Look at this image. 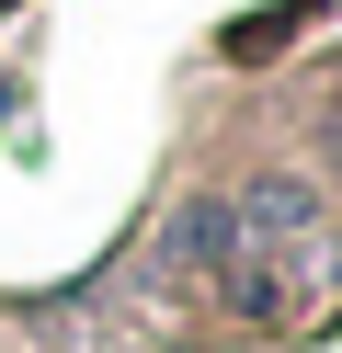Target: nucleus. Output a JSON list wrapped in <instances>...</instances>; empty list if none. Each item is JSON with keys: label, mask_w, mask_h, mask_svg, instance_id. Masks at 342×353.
I'll list each match as a JSON object with an SVG mask.
<instances>
[{"label": "nucleus", "mask_w": 342, "mask_h": 353, "mask_svg": "<svg viewBox=\"0 0 342 353\" xmlns=\"http://www.w3.org/2000/svg\"><path fill=\"white\" fill-rule=\"evenodd\" d=\"M149 274L171 285V296H205L217 319L285 330V319H308V307L331 296V274H342L331 205H319L296 171H263V183H240V194H194V205H171Z\"/></svg>", "instance_id": "obj_1"}]
</instances>
